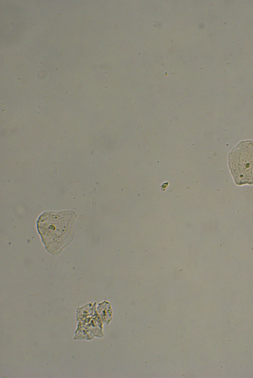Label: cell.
<instances>
[{
  "mask_svg": "<svg viewBox=\"0 0 253 378\" xmlns=\"http://www.w3.org/2000/svg\"><path fill=\"white\" fill-rule=\"evenodd\" d=\"M77 215L73 211L45 212L37 221V228L46 250L57 255L74 237Z\"/></svg>",
  "mask_w": 253,
  "mask_h": 378,
  "instance_id": "cell-1",
  "label": "cell"
},
{
  "mask_svg": "<svg viewBox=\"0 0 253 378\" xmlns=\"http://www.w3.org/2000/svg\"><path fill=\"white\" fill-rule=\"evenodd\" d=\"M228 161L237 185L253 184V141L240 142L230 152Z\"/></svg>",
  "mask_w": 253,
  "mask_h": 378,
  "instance_id": "cell-2",
  "label": "cell"
}]
</instances>
